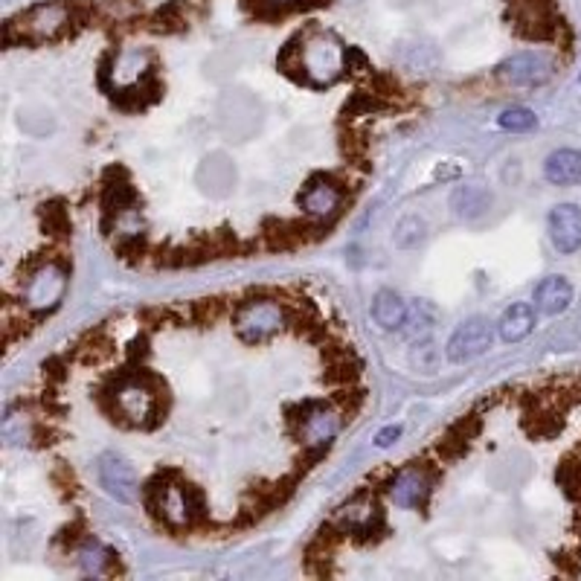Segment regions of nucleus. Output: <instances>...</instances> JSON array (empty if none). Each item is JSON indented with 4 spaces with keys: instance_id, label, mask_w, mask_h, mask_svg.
Returning <instances> with one entry per match:
<instances>
[{
    "instance_id": "obj_11",
    "label": "nucleus",
    "mask_w": 581,
    "mask_h": 581,
    "mask_svg": "<svg viewBox=\"0 0 581 581\" xmlns=\"http://www.w3.org/2000/svg\"><path fill=\"white\" fill-rule=\"evenodd\" d=\"M544 178L555 187H573L581 180V152L558 148L544 160Z\"/></svg>"
},
{
    "instance_id": "obj_10",
    "label": "nucleus",
    "mask_w": 581,
    "mask_h": 581,
    "mask_svg": "<svg viewBox=\"0 0 581 581\" xmlns=\"http://www.w3.org/2000/svg\"><path fill=\"white\" fill-rule=\"evenodd\" d=\"M573 303V285L567 283L564 276H546L541 279V285L535 288V306L544 311V314H564Z\"/></svg>"
},
{
    "instance_id": "obj_9",
    "label": "nucleus",
    "mask_w": 581,
    "mask_h": 581,
    "mask_svg": "<svg viewBox=\"0 0 581 581\" xmlns=\"http://www.w3.org/2000/svg\"><path fill=\"white\" fill-rule=\"evenodd\" d=\"M343 203V192L338 187L326 184V180H311L299 195V207L314 219H326V215H335Z\"/></svg>"
},
{
    "instance_id": "obj_8",
    "label": "nucleus",
    "mask_w": 581,
    "mask_h": 581,
    "mask_svg": "<svg viewBox=\"0 0 581 581\" xmlns=\"http://www.w3.org/2000/svg\"><path fill=\"white\" fill-rule=\"evenodd\" d=\"M390 494L398 509H422L430 497V480L425 471L404 468V471H398V477L393 480Z\"/></svg>"
},
{
    "instance_id": "obj_18",
    "label": "nucleus",
    "mask_w": 581,
    "mask_h": 581,
    "mask_svg": "<svg viewBox=\"0 0 581 581\" xmlns=\"http://www.w3.org/2000/svg\"><path fill=\"white\" fill-rule=\"evenodd\" d=\"M404 322H410V329H407V338H410V340H425L430 326H434V308H430L427 303H416L413 314L407 311V320Z\"/></svg>"
},
{
    "instance_id": "obj_16",
    "label": "nucleus",
    "mask_w": 581,
    "mask_h": 581,
    "mask_svg": "<svg viewBox=\"0 0 581 581\" xmlns=\"http://www.w3.org/2000/svg\"><path fill=\"white\" fill-rule=\"evenodd\" d=\"M425 233H427L425 219H418V215H404V219L395 224L393 242L398 247H416L418 242L425 239Z\"/></svg>"
},
{
    "instance_id": "obj_1",
    "label": "nucleus",
    "mask_w": 581,
    "mask_h": 581,
    "mask_svg": "<svg viewBox=\"0 0 581 581\" xmlns=\"http://www.w3.org/2000/svg\"><path fill=\"white\" fill-rule=\"evenodd\" d=\"M283 326H285L283 306H276L274 299H247V303H242L233 314L235 335H239V340H244L247 346L265 343Z\"/></svg>"
},
{
    "instance_id": "obj_15",
    "label": "nucleus",
    "mask_w": 581,
    "mask_h": 581,
    "mask_svg": "<svg viewBox=\"0 0 581 581\" xmlns=\"http://www.w3.org/2000/svg\"><path fill=\"white\" fill-rule=\"evenodd\" d=\"M489 203L491 198L477 187H459L454 195H450V210L462 215V219H477V215L489 210Z\"/></svg>"
},
{
    "instance_id": "obj_14",
    "label": "nucleus",
    "mask_w": 581,
    "mask_h": 581,
    "mask_svg": "<svg viewBox=\"0 0 581 581\" xmlns=\"http://www.w3.org/2000/svg\"><path fill=\"white\" fill-rule=\"evenodd\" d=\"M532 329H535V308L529 303H512L497 322V331L505 343L523 340L526 335H532Z\"/></svg>"
},
{
    "instance_id": "obj_7",
    "label": "nucleus",
    "mask_w": 581,
    "mask_h": 581,
    "mask_svg": "<svg viewBox=\"0 0 581 581\" xmlns=\"http://www.w3.org/2000/svg\"><path fill=\"white\" fill-rule=\"evenodd\" d=\"M546 224H550V239L558 247V253L581 251V207H576V203H558V207H553Z\"/></svg>"
},
{
    "instance_id": "obj_12",
    "label": "nucleus",
    "mask_w": 581,
    "mask_h": 581,
    "mask_svg": "<svg viewBox=\"0 0 581 581\" xmlns=\"http://www.w3.org/2000/svg\"><path fill=\"white\" fill-rule=\"evenodd\" d=\"M64 285H68L64 274L59 271V267L47 265L29 279L27 299L32 306H52V303H59V297L64 294Z\"/></svg>"
},
{
    "instance_id": "obj_6",
    "label": "nucleus",
    "mask_w": 581,
    "mask_h": 581,
    "mask_svg": "<svg viewBox=\"0 0 581 581\" xmlns=\"http://www.w3.org/2000/svg\"><path fill=\"white\" fill-rule=\"evenodd\" d=\"M114 413L116 418H125V422L143 425L146 418L157 413V402L139 381H123L114 393Z\"/></svg>"
},
{
    "instance_id": "obj_3",
    "label": "nucleus",
    "mask_w": 581,
    "mask_h": 581,
    "mask_svg": "<svg viewBox=\"0 0 581 581\" xmlns=\"http://www.w3.org/2000/svg\"><path fill=\"white\" fill-rule=\"evenodd\" d=\"M555 64L544 56V52H514V56L505 59L497 68V76L512 84V88H535V84H544L546 79H553Z\"/></svg>"
},
{
    "instance_id": "obj_13",
    "label": "nucleus",
    "mask_w": 581,
    "mask_h": 581,
    "mask_svg": "<svg viewBox=\"0 0 581 581\" xmlns=\"http://www.w3.org/2000/svg\"><path fill=\"white\" fill-rule=\"evenodd\" d=\"M372 320L378 322L384 331H395L404 326L407 320V306L404 299L390 288H381L378 294L372 297Z\"/></svg>"
},
{
    "instance_id": "obj_5",
    "label": "nucleus",
    "mask_w": 581,
    "mask_h": 581,
    "mask_svg": "<svg viewBox=\"0 0 581 581\" xmlns=\"http://www.w3.org/2000/svg\"><path fill=\"white\" fill-rule=\"evenodd\" d=\"M70 24V6L68 4H41L20 18V24H9V29H20V38L50 41L59 38Z\"/></svg>"
},
{
    "instance_id": "obj_4",
    "label": "nucleus",
    "mask_w": 581,
    "mask_h": 581,
    "mask_svg": "<svg viewBox=\"0 0 581 581\" xmlns=\"http://www.w3.org/2000/svg\"><path fill=\"white\" fill-rule=\"evenodd\" d=\"M491 322L482 317H471L450 335L448 340V361L450 363H468L486 354L491 349Z\"/></svg>"
},
{
    "instance_id": "obj_19",
    "label": "nucleus",
    "mask_w": 581,
    "mask_h": 581,
    "mask_svg": "<svg viewBox=\"0 0 581 581\" xmlns=\"http://www.w3.org/2000/svg\"><path fill=\"white\" fill-rule=\"evenodd\" d=\"M111 558V553L107 550H102L99 544H88L82 550V555H79V561H82V567H84V573H93V576H99L102 573V564Z\"/></svg>"
},
{
    "instance_id": "obj_17",
    "label": "nucleus",
    "mask_w": 581,
    "mask_h": 581,
    "mask_svg": "<svg viewBox=\"0 0 581 581\" xmlns=\"http://www.w3.org/2000/svg\"><path fill=\"white\" fill-rule=\"evenodd\" d=\"M497 125L512 134H521V131H532V128L537 125V116L529 111V107H509V111L500 114Z\"/></svg>"
},
{
    "instance_id": "obj_20",
    "label": "nucleus",
    "mask_w": 581,
    "mask_h": 581,
    "mask_svg": "<svg viewBox=\"0 0 581 581\" xmlns=\"http://www.w3.org/2000/svg\"><path fill=\"white\" fill-rule=\"evenodd\" d=\"M398 436H402V425H386L381 434L375 436V445H378V448H390Z\"/></svg>"
},
{
    "instance_id": "obj_2",
    "label": "nucleus",
    "mask_w": 581,
    "mask_h": 581,
    "mask_svg": "<svg viewBox=\"0 0 581 581\" xmlns=\"http://www.w3.org/2000/svg\"><path fill=\"white\" fill-rule=\"evenodd\" d=\"M96 474H99V486L111 494L114 500L120 503H134L139 494V477L134 466L125 457L114 454V450H105V454L96 459Z\"/></svg>"
}]
</instances>
